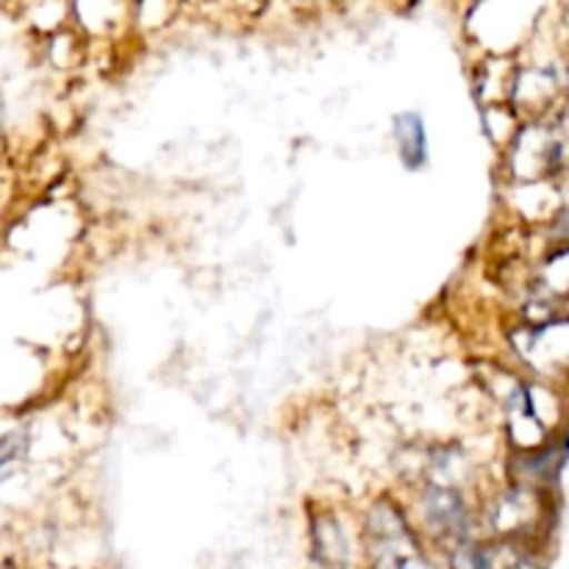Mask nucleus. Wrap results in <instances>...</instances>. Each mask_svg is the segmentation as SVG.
<instances>
[{"label": "nucleus", "instance_id": "nucleus-1", "mask_svg": "<svg viewBox=\"0 0 569 569\" xmlns=\"http://www.w3.org/2000/svg\"><path fill=\"white\" fill-rule=\"evenodd\" d=\"M372 556L378 569H431L420 548L411 542L403 520L387 511H378L372 522Z\"/></svg>", "mask_w": 569, "mask_h": 569}, {"label": "nucleus", "instance_id": "nucleus-2", "mask_svg": "<svg viewBox=\"0 0 569 569\" xmlns=\"http://www.w3.org/2000/svg\"><path fill=\"white\" fill-rule=\"evenodd\" d=\"M453 569H533V565L515 545L483 542L461 545L453 556Z\"/></svg>", "mask_w": 569, "mask_h": 569}, {"label": "nucleus", "instance_id": "nucleus-3", "mask_svg": "<svg viewBox=\"0 0 569 569\" xmlns=\"http://www.w3.org/2000/svg\"><path fill=\"white\" fill-rule=\"evenodd\" d=\"M428 522L437 528L442 537H461L467 531V509L461 498L450 489H433L426 498Z\"/></svg>", "mask_w": 569, "mask_h": 569}, {"label": "nucleus", "instance_id": "nucleus-4", "mask_svg": "<svg viewBox=\"0 0 569 569\" xmlns=\"http://www.w3.org/2000/svg\"><path fill=\"white\" fill-rule=\"evenodd\" d=\"M392 137L395 144L400 150V159L406 161V167H420L426 161V150H428V139H426V126L417 114L406 111V114L395 117V126H392Z\"/></svg>", "mask_w": 569, "mask_h": 569}, {"label": "nucleus", "instance_id": "nucleus-5", "mask_svg": "<svg viewBox=\"0 0 569 569\" xmlns=\"http://www.w3.org/2000/svg\"><path fill=\"white\" fill-rule=\"evenodd\" d=\"M22 450H26V439L20 433H9V437L0 439V476L20 459Z\"/></svg>", "mask_w": 569, "mask_h": 569}]
</instances>
